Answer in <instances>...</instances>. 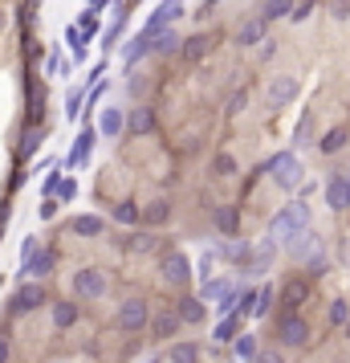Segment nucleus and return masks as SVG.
<instances>
[{
	"instance_id": "obj_49",
	"label": "nucleus",
	"mask_w": 350,
	"mask_h": 363,
	"mask_svg": "<svg viewBox=\"0 0 350 363\" xmlns=\"http://www.w3.org/2000/svg\"><path fill=\"white\" fill-rule=\"evenodd\" d=\"M106 4H110V0H90V13H102Z\"/></svg>"
},
{
	"instance_id": "obj_29",
	"label": "nucleus",
	"mask_w": 350,
	"mask_h": 363,
	"mask_svg": "<svg viewBox=\"0 0 350 363\" xmlns=\"http://www.w3.org/2000/svg\"><path fill=\"white\" fill-rule=\"evenodd\" d=\"M265 21H277V17H293V0H269L265 13H261Z\"/></svg>"
},
{
	"instance_id": "obj_6",
	"label": "nucleus",
	"mask_w": 350,
	"mask_h": 363,
	"mask_svg": "<svg viewBox=\"0 0 350 363\" xmlns=\"http://www.w3.org/2000/svg\"><path fill=\"white\" fill-rule=\"evenodd\" d=\"M118 327H122V330H143V327H151L147 302H143V298H127V302L118 306Z\"/></svg>"
},
{
	"instance_id": "obj_33",
	"label": "nucleus",
	"mask_w": 350,
	"mask_h": 363,
	"mask_svg": "<svg viewBox=\"0 0 350 363\" xmlns=\"http://www.w3.org/2000/svg\"><path fill=\"white\" fill-rule=\"evenodd\" d=\"M289 249H293V257H305V253H314L317 249V237L314 233H301V237H293V245Z\"/></svg>"
},
{
	"instance_id": "obj_34",
	"label": "nucleus",
	"mask_w": 350,
	"mask_h": 363,
	"mask_svg": "<svg viewBox=\"0 0 350 363\" xmlns=\"http://www.w3.org/2000/svg\"><path fill=\"white\" fill-rule=\"evenodd\" d=\"M66 41H69V50H74V57H86V33L78 29V25L66 29Z\"/></svg>"
},
{
	"instance_id": "obj_41",
	"label": "nucleus",
	"mask_w": 350,
	"mask_h": 363,
	"mask_svg": "<svg viewBox=\"0 0 350 363\" xmlns=\"http://www.w3.org/2000/svg\"><path fill=\"white\" fill-rule=\"evenodd\" d=\"M212 167H216L220 176H233V172H236V160H233V155H216V164H212Z\"/></svg>"
},
{
	"instance_id": "obj_36",
	"label": "nucleus",
	"mask_w": 350,
	"mask_h": 363,
	"mask_svg": "<svg viewBox=\"0 0 350 363\" xmlns=\"http://www.w3.org/2000/svg\"><path fill=\"white\" fill-rule=\"evenodd\" d=\"M220 257H228V262H245V257H249V245L228 241V245H220Z\"/></svg>"
},
{
	"instance_id": "obj_11",
	"label": "nucleus",
	"mask_w": 350,
	"mask_h": 363,
	"mask_svg": "<svg viewBox=\"0 0 350 363\" xmlns=\"http://www.w3.org/2000/svg\"><path fill=\"white\" fill-rule=\"evenodd\" d=\"M184 327V318L175 311H159V314H151V335L155 339H175V330Z\"/></svg>"
},
{
	"instance_id": "obj_42",
	"label": "nucleus",
	"mask_w": 350,
	"mask_h": 363,
	"mask_svg": "<svg viewBox=\"0 0 350 363\" xmlns=\"http://www.w3.org/2000/svg\"><path fill=\"white\" fill-rule=\"evenodd\" d=\"M57 196H62V204H69V200L78 196V184H74V180H62V188H57Z\"/></svg>"
},
{
	"instance_id": "obj_40",
	"label": "nucleus",
	"mask_w": 350,
	"mask_h": 363,
	"mask_svg": "<svg viewBox=\"0 0 350 363\" xmlns=\"http://www.w3.org/2000/svg\"><path fill=\"white\" fill-rule=\"evenodd\" d=\"M78 29H82L86 37H94V33H98V13H90V9H86L82 21H78Z\"/></svg>"
},
{
	"instance_id": "obj_37",
	"label": "nucleus",
	"mask_w": 350,
	"mask_h": 363,
	"mask_svg": "<svg viewBox=\"0 0 350 363\" xmlns=\"http://www.w3.org/2000/svg\"><path fill=\"white\" fill-rule=\"evenodd\" d=\"M37 253H41V237H25V245H21V265L33 262Z\"/></svg>"
},
{
	"instance_id": "obj_22",
	"label": "nucleus",
	"mask_w": 350,
	"mask_h": 363,
	"mask_svg": "<svg viewBox=\"0 0 350 363\" xmlns=\"http://www.w3.org/2000/svg\"><path fill=\"white\" fill-rule=\"evenodd\" d=\"M118 220V225H139L143 220V213H139V204L134 200H122V204H115V213H110Z\"/></svg>"
},
{
	"instance_id": "obj_18",
	"label": "nucleus",
	"mask_w": 350,
	"mask_h": 363,
	"mask_svg": "<svg viewBox=\"0 0 350 363\" xmlns=\"http://www.w3.org/2000/svg\"><path fill=\"white\" fill-rule=\"evenodd\" d=\"M212 339H216V343H236V339H240V318H236V314H224L216 323V330H212Z\"/></svg>"
},
{
	"instance_id": "obj_47",
	"label": "nucleus",
	"mask_w": 350,
	"mask_h": 363,
	"mask_svg": "<svg viewBox=\"0 0 350 363\" xmlns=\"http://www.w3.org/2000/svg\"><path fill=\"white\" fill-rule=\"evenodd\" d=\"M334 17H350V4H346V0H334Z\"/></svg>"
},
{
	"instance_id": "obj_2",
	"label": "nucleus",
	"mask_w": 350,
	"mask_h": 363,
	"mask_svg": "<svg viewBox=\"0 0 350 363\" xmlns=\"http://www.w3.org/2000/svg\"><path fill=\"white\" fill-rule=\"evenodd\" d=\"M159 274L171 286H187L192 281V257L180 253V249H171V253H163V262H159Z\"/></svg>"
},
{
	"instance_id": "obj_25",
	"label": "nucleus",
	"mask_w": 350,
	"mask_h": 363,
	"mask_svg": "<svg viewBox=\"0 0 350 363\" xmlns=\"http://www.w3.org/2000/svg\"><path fill=\"white\" fill-rule=\"evenodd\" d=\"M208 45H212V41H208V37H187V41H184V57H187V62H200V57H204V53H208Z\"/></svg>"
},
{
	"instance_id": "obj_35",
	"label": "nucleus",
	"mask_w": 350,
	"mask_h": 363,
	"mask_svg": "<svg viewBox=\"0 0 350 363\" xmlns=\"http://www.w3.org/2000/svg\"><path fill=\"white\" fill-rule=\"evenodd\" d=\"M236 355H240V359H257V355H261V351H257V339H252V335H240V339H236Z\"/></svg>"
},
{
	"instance_id": "obj_32",
	"label": "nucleus",
	"mask_w": 350,
	"mask_h": 363,
	"mask_svg": "<svg viewBox=\"0 0 350 363\" xmlns=\"http://www.w3.org/2000/svg\"><path fill=\"white\" fill-rule=\"evenodd\" d=\"M175 45H184V41H180L175 33H167V29L151 41V50H155V53H175Z\"/></svg>"
},
{
	"instance_id": "obj_30",
	"label": "nucleus",
	"mask_w": 350,
	"mask_h": 363,
	"mask_svg": "<svg viewBox=\"0 0 350 363\" xmlns=\"http://www.w3.org/2000/svg\"><path fill=\"white\" fill-rule=\"evenodd\" d=\"M305 294H310V286H305V281H289V286H285V306H301V302H305Z\"/></svg>"
},
{
	"instance_id": "obj_12",
	"label": "nucleus",
	"mask_w": 350,
	"mask_h": 363,
	"mask_svg": "<svg viewBox=\"0 0 350 363\" xmlns=\"http://www.w3.org/2000/svg\"><path fill=\"white\" fill-rule=\"evenodd\" d=\"M94 143H98V131H94V127H86V131L74 139V151H69L66 164H69V167H82L86 160H90V147H94Z\"/></svg>"
},
{
	"instance_id": "obj_1",
	"label": "nucleus",
	"mask_w": 350,
	"mask_h": 363,
	"mask_svg": "<svg viewBox=\"0 0 350 363\" xmlns=\"http://www.w3.org/2000/svg\"><path fill=\"white\" fill-rule=\"evenodd\" d=\"M305 225H310V204H305V200H293L289 208H281V213L273 216L269 241H293V237L305 233Z\"/></svg>"
},
{
	"instance_id": "obj_24",
	"label": "nucleus",
	"mask_w": 350,
	"mask_h": 363,
	"mask_svg": "<svg viewBox=\"0 0 350 363\" xmlns=\"http://www.w3.org/2000/svg\"><path fill=\"white\" fill-rule=\"evenodd\" d=\"M45 127H33V131H25V139H21V155H37L41 151V143H45Z\"/></svg>"
},
{
	"instance_id": "obj_14",
	"label": "nucleus",
	"mask_w": 350,
	"mask_h": 363,
	"mask_svg": "<svg viewBox=\"0 0 350 363\" xmlns=\"http://www.w3.org/2000/svg\"><path fill=\"white\" fill-rule=\"evenodd\" d=\"M293 94H298V78H273V86H269V106L277 111V106H285Z\"/></svg>"
},
{
	"instance_id": "obj_44",
	"label": "nucleus",
	"mask_w": 350,
	"mask_h": 363,
	"mask_svg": "<svg viewBox=\"0 0 350 363\" xmlns=\"http://www.w3.org/2000/svg\"><path fill=\"white\" fill-rule=\"evenodd\" d=\"M41 216H45V220H53V216H57V196H45V204H41Z\"/></svg>"
},
{
	"instance_id": "obj_38",
	"label": "nucleus",
	"mask_w": 350,
	"mask_h": 363,
	"mask_svg": "<svg viewBox=\"0 0 350 363\" xmlns=\"http://www.w3.org/2000/svg\"><path fill=\"white\" fill-rule=\"evenodd\" d=\"M82 106H86V94H82V90H74V94L66 99V115L78 118V115H82Z\"/></svg>"
},
{
	"instance_id": "obj_26",
	"label": "nucleus",
	"mask_w": 350,
	"mask_h": 363,
	"mask_svg": "<svg viewBox=\"0 0 350 363\" xmlns=\"http://www.w3.org/2000/svg\"><path fill=\"white\" fill-rule=\"evenodd\" d=\"M69 69H74V66L62 57V50H53L49 62H45V74H49V78H69Z\"/></svg>"
},
{
	"instance_id": "obj_39",
	"label": "nucleus",
	"mask_w": 350,
	"mask_h": 363,
	"mask_svg": "<svg viewBox=\"0 0 350 363\" xmlns=\"http://www.w3.org/2000/svg\"><path fill=\"white\" fill-rule=\"evenodd\" d=\"M330 323H338V327H342V323H350V306L342 302V298H338V302H330Z\"/></svg>"
},
{
	"instance_id": "obj_45",
	"label": "nucleus",
	"mask_w": 350,
	"mask_h": 363,
	"mask_svg": "<svg viewBox=\"0 0 350 363\" xmlns=\"http://www.w3.org/2000/svg\"><path fill=\"white\" fill-rule=\"evenodd\" d=\"M252 363H285L281 355H277V351H261V355H257V359Z\"/></svg>"
},
{
	"instance_id": "obj_46",
	"label": "nucleus",
	"mask_w": 350,
	"mask_h": 363,
	"mask_svg": "<svg viewBox=\"0 0 350 363\" xmlns=\"http://www.w3.org/2000/svg\"><path fill=\"white\" fill-rule=\"evenodd\" d=\"M310 13H314V4L305 0V4H298V9H293V21H305V17H310Z\"/></svg>"
},
{
	"instance_id": "obj_28",
	"label": "nucleus",
	"mask_w": 350,
	"mask_h": 363,
	"mask_svg": "<svg viewBox=\"0 0 350 363\" xmlns=\"http://www.w3.org/2000/svg\"><path fill=\"white\" fill-rule=\"evenodd\" d=\"M317 147L326 151V155H334V151H342V147H346V131H342V127H338V131H326V135H322V143H317Z\"/></svg>"
},
{
	"instance_id": "obj_10",
	"label": "nucleus",
	"mask_w": 350,
	"mask_h": 363,
	"mask_svg": "<svg viewBox=\"0 0 350 363\" xmlns=\"http://www.w3.org/2000/svg\"><path fill=\"white\" fill-rule=\"evenodd\" d=\"M305 339H310V323H305V318H298V314H285V318H281V343L301 347Z\"/></svg>"
},
{
	"instance_id": "obj_20",
	"label": "nucleus",
	"mask_w": 350,
	"mask_h": 363,
	"mask_svg": "<svg viewBox=\"0 0 350 363\" xmlns=\"http://www.w3.org/2000/svg\"><path fill=\"white\" fill-rule=\"evenodd\" d=\"M41 118H45V86L33 82V86H29V123L41 127Z\"/></svg>"
},
{
	"instance_id": "obj_17",
	"label": "nucleus",
	"mask_w": 350,
	"mask_h": 363,
	"mask_svg": "<svg viewBox=\"0 0 350 363\" xmlns=\"http://www.w3.org/2000/svg\"><path fill=\"white\" fill-rule=\"evenodd\" d=\"M102 229H106L102 216H74L69 220V233H78V237H102Z\"/></svg>"
},
{
	"instance_id": "obj_16",
	"label": "nucleus",
	"mask_w": 350,
	"mask_h": 363,
	"mask_svg": "<svg viewBox=\"0 0 350 363\" xmlns=\"http://www.w3.org/2000/svg\"><path fill=\"white\" fill-rule=\"evenodd\" d=\"M53 327H57V330H66V327H74V323H78V314H82V311H78V302H53Z\"/></svg>"
},
{
	"instance_id": "obj_15",
	"label": "nucleus",
	"mask_w": 350,
	"mask_h": 363,
	"mask_svg": "<svg viewBox=\"0 0 350 363\" xmlns=\"http://www.w3.org/2000/svg\"><path fill=\"white\" fill-rule=\"evenodd\" d=\"M53 265H57V253H53V249H41V253H37L33 262H25L21 269H25L29 278H49V274H53Z\"/></svg>"
},
{
	"instance_id": "obj_31",
	"label": "nucleus",
	"mask_w": 350,
	"mask_h": 363,
	"mask_svg": "<svg viewBox=\"0 0 350 363\" xmlns=\"http://www.w3.org/2000/svg\"><path fill=\"white\" fill-rule=\"evenodd\" d=\"M163 220H167V200H155V204L143 208V225H163Z\"/></svg>"
},
{
	"instance_id": "obj_8",
	"label": "nucleus",
	"mask_w": 350,
	"mask_h": 363,
	"mask_svg": "<svg viewBox=\"0 0 350 363\" xmlns=\"http://www.w3.org/2000/svg\"><path fill=\"white\" fill-rule=\"evenodd\" d=\"M37 306H45V290L41 286H21L17 294H13V314H33Z\"/></svg>"
},
{
	"instance_id": "obj_43",
	"label": "nucleus",
	"mask_w": 350,
	"mask_h": 363,
	"mask_svg": "<svg viewBox=\"0 0 350 363\" xmlns=\"http://www.w3.org/2000/svg\"><path fill=\"white\" fill-rule=\"evenodd\" d=\"M127 249H134V253H143V249H151V237L147 233H139V237H131V241H122Z\"/></svg>"
},
{
	"instance_id": "obj_5",
	"label": "nucleus",
	"mask_w": 350,
	"mask_h": 363,
	"mask_svg": "<svg viewBox=\"0 0 350 363\" xmlns=\"http://www.w3.org/2000/svg\"><path fill=\"white\" fill-rule=\"evenodd\" d=\"M180 17H184V0H163V4L151 13V21L143 25V37H151V41H155V37L171 25V21H180Z\"/></svg>"
},
{
	"instance_id": "obj_19",
	"label": "nucleus",
	"mask_w": 350,
	"mask_h": 363,
	"mask_svg": "<svg viewBox=\"0 0 350 363\" xmlns=\"http://www.w3.org/2000/svg\"><path fill=\"white\" fill-rule=\"evenodd\" d=\"M175 314H180L184 323H192V327H196V323H204V302L187 294V298H180V302H175Z\"/></svg>"
},
{
	"instance_id": "obj_13",
	"label": "nucleus",
	"mask_w": 350,
	"mask_h": 363,
	"mask_svg": "<svg viewBox=\"0 0 350 363\" xmlns=\"http://www.w3.org/2000/svg\"><path fill=\"white\" fill-rule=\"evenodd\" d=\"M98 131H102V135H110V139L127 131V115H122V106H102Z\"/></svg>"
},
{
	"instance_id": "obj_4",
	"label": "nucleus",
	"mask_w": 350,
	"mask_h": 363,
	"mask_svg": "<svg viewBox=\"0 0 350 363\" xmlns=\"http://www.w3.org/2000/svg\"><path fill=\"white\" fill-rule=\"evenodd\" d=\"M74 294L86 298V302L102 298V294H106V274H102V269H94V265L78 269V274H74Z\"/></svg>"
},
{
	"instance_id": "obj_9",
	"label": "nucleus",
	"mask_w": 350,
	"mask_h": 363,
	"mask_svg": "<svg viewBox=\"0 0 350 363\" xmlns=\"http://www.w3.org/2000/svg\"><path fill=\"white\" fill-rule=\"evenodd\" d=\"M326 204H330L334 213L350 208V172L346 176H330V184H326Z\"/></svg>"
},
{
	"instance_id": "obj_23",
	"label": "nucleus",
	"mask_w": 350,
	"mask_h": 363,
	"mask_svg": "<svg viewBox=\"0 0 350 363\" xmlns=\"http://www.w3.org/2000/svg\"><path fill=\"white\" fill-rule=\"evenodd\" d=\"M167 359H171V363H200V347H196V343H175Z\"/></svg>"
},
{
	"instance_id": "obj_21",
	"label": "nucleus",
	"mask_w": 350,
	"mask_h": 363,
	"mask_svg": "<svg viewBox=\"0 0 350 363\" xmlns=\"http://www.w3.org/2000/svg\"><path fill=\"white\" fill-rule=\"evenodd\" d=\"M265 25H269L265 17H257V21H245V25H240V33H236V45H257V41L265 37Z\"/></svg>"
},
{
	"instance_id": "obj_27",
	"label": "nucleus",
	"mask_w": 350,
	"mask_h": 363,
	"mask_svg": "<svg viewBox=\"0 0 350 363\" xmlns=\"http://www.w3.org/2000/svg\"><path fill=\"white\" fill-rule=\"evenodd\" d=\"M236 225H240V216H236V208H228V204H224V208H216V229H220V233H228V237H233V233H236Z\"/></svg>"
},
{
	"instance_id": "obj_7",
	"label": "nucleus",
	"mask_w": 350,
	"mask_h": 363,
	"mask_svg": "<svg viewBox=\"0 0 350 363\" xmlns=\"http://www.w3.org/2000/svg\"><path fill=\"white\" fill-rule=\"evenodd\" d=\"M159 131V115L151 111V106H134V111H127V135H134V139H147V135Z\"/></svg>"
},
{
	"instance_id": "obj_50",
	"label": "nucleus",
	"mask_w": 350,
	"mask_h": 363,
	"mask_svg": "<svg viewBox=\"0 0 350 363\" xmlns=\"http://www.w3.org/2000/svg\"><path fill=\"white\" fill-rule=\"evenodd\" d=\"M346 335H350V323H346Z\"/></svg>"
},
{
	"instance_id": "obj_48",
	"label": "nucleus",
	"mask_w": 350,
	"mask_h": 363,
	"mask_svg": "<svg viewBox=\"0 0 350 363\" xmlns=\"http://www.w3.org/2000/svg\"><path fill=\"white\" fill-rule=\"evenodd\" d=\"M0 363H8V339L0 335Z\"/></svg>"
},
{
	"instance_id": "obj_3",
	"label": "nucleus",
	"mask_w": 350,
	"mask_h": 363,
	"mask_svg": "<svg viewBox=\"0 0 350 363\" xmlns=\"http://www.w3.org/2000/svg\"><path fill=\"white\" fill-rule=\"evenodd\" d=\"M269 172H273V180L281 184V188H298L301 184V164L293 151H281V155H273L269 160Z\"/></svg>"
}]
</instances>
